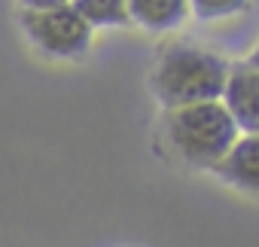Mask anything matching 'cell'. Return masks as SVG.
I'll list each match as a JSON object with an SVG mask.
<instances>
[{
  "instance_id": "obj_4",
  "label": "cell",
  "mask_w": 259,
  "mask_h": 247,
  "mask_svg": "<svg viewBox=\"0 0 259 247\" xmlns=\"http://www.w3.org/2000/svg\"><path fill=\"white\" fill-rule=\"evenodd\" d=\"M220 104L241 135H259V70L250 64H229Z\"/></svg>"
},
{
  "instance_id": "obj_3",
  "label": "cell",
  "mask_w": 259,
  "mask_h": 247,
  "mask_svg": "<svg viewBox=\"0 0 259 247\" xmlns=\"http://www.w3.org/2000/svg\"><path fill=\"white\" fill-rule=\"evenodd\" d=\"M22 31L31 46H37L49 58L70 61L85 55L92 46V28L70 4L46 13H22Z\"/></svg>"
},
{
  "instance_id": "obj_2",
  "label": "cell",
  "mask_w": 259,
  "mask_h": 247,
  "mask_svg": "<svg viewBox=\"0 0 259 247\" xmlns=\"http://www.w3.org/2000/svg\"><path fill=\"white\" fill-rule=\"evenodd\" d=\"M165 129L177 156L198 168H213L241 138L238 126L220 101H201L168 110Z\"/></svg>"
},
{
  "instance_id": "obj_5",
  "label": "cell",
  "mask_w": 259,
  "mask_h": 247,
  "mask_svg": "<svg viewBox=\"0 0 259 247\" xmlns=\"http://www.w3.org/2000/svg\"><path fill=\"white\" fill-rule=\"evenodd\" d=\"M213 171L235 189L259 195V135H241Z\"/></svg>"
},
{
  "instance_id": "obj_7",
  "label": "cell",
  "mask_w": 259,
  "mask_h": 247,
  "mask_svg": "<svg viewBox=\"0 0 259 247\" xmlns=\"http://www.w3.org/2000/svg\"><path fill=\"white\" fill-rule=\"evenodd\" d=\"M70 7L95 28H119L128 25V4L125 0H70Z\"/></svg>"
},
{
  "instance_id": "obj_10",
  "label": "cell",
  "mask_w": 259,
  "mask_h": 247,
  "mask_svg": "<svg viewBox=\"0 0 259 247\" xmlns=\"http://www.w3.org/2000/svg\"><path fill=\"white\" fill-rule=\"evenodd\" d=\"M247 64H250L253 70H259V43H256V49L250 52V61H247Z\"/></svg>"
},
{
  "instance_id": "obj_9",
  "label": "cell",
  "mask_w": 259,
  "mask_h": 247,
  "mask_svg": "<svg viewBox=\"0 0 259 247\" xmlns=\"http://www.w3.org/2000/svg\"><path fill=\"white\" fill-rule=\"evenodd\" d=\"M70 0H19L22 13H46V10H58V7H67Z\"/></svg>"
},
{
  "instance_id": "obj_6",
  "label": "cell",
  "mask_w": 259,
  "mask_h": 247,
  "mask_svg": "<svg viewBox=\"0 0 259 247\" xmlns=\"http://www.w3.org/2000/svg\"><path fill=\"white\" fill-rule=\"evenodd\" d=\"M125 4H128V22L153 34L174 31L189 16V0H125Z\"/></svg>"
},
{
  "instance_id": "obj_8",
  "label": "cell",
  "mask_w": 259,
  "mask_h": 247,
  "mask_svg": "<svg viewBox=\"0 0 259 247\" xmlns=\"http://www.w3.org/2000/svg\"><path fill=\"white\" fill-rule=\"evenodd\" d=\"M247 4L250 0H189V13H195V19L201 22H217L244 13Z\"/></svg>"
},
{
  "instance_id": "obj_1",
  "label": "cell",
  "mask_w": 259,
  "mask_h": 247,
  "mask_svg": "<svg viewBox=\"0 0 259 247\" xmlns=\"http://www.w3.org/2000/svg\"><path fill=\"white\" fill-rule=\"evenodd\" d=\"M229 64L217 52L198 43H171L153 70V92L165 104V110L220 101L226 89Z\"/></svg>"
}]
</instances>
